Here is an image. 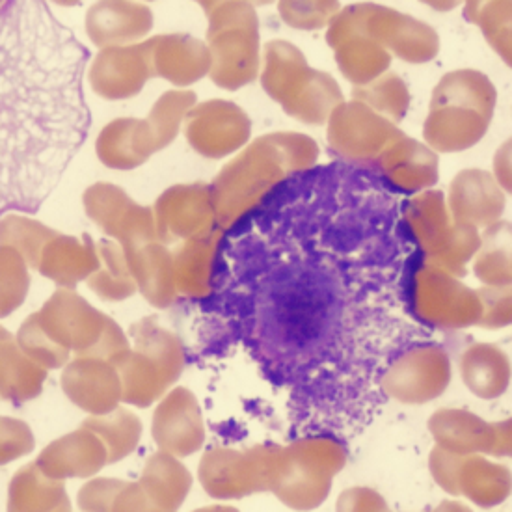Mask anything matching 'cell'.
Segmentation results:
<instances>
[{
	"instance_id": "cell-14",
	"label": "cell",
	"mask_w": 512,
	"mask_h": 512,
	"mask_svg": "<svg viewBox=\"0 0 512 512\" xmlns=\"http://www.w3.org/2000/svg\"><path fill=\"white\" fill-rule=\"evenodd\" d=\"M429 431L440 449L455 455L511 457V419L486 423L468 410L445 408L432 414Z\"/></svg>"
},
{
	"instance_id": "cell-8",
	"label": "cell",
	"mask_w": 512,
	"mask_h": 512,
	"mask_svg": "<svg viewBox=\"0 0 512 512\" xmlns=\"http://www.w3.org/2000/svg\"><path fill=\"white\" fill-rule=\"evenodd\" d=\"M403 220L427 263L457 278L466 274L468 261L481 246V235L451 216L442 192L427 190L405 203Z\"/></svg>"
},
{
	"instance_id": "cell-32",
	"label": "cell",
	"mask_w": 512,
	"mask_h": 512,
	"mask_svg": "<svg viewBox=\"0 0 512 512\" xmlns=\"http://www.w3.org/2000/svg\"><path fill=\"white\" fill-rule=\"evenodd\" d=\"M151 27L153 15L144 4H99L90 12V34L99 45L140 40Z\"/></svg>"
},
{
	"instance_id": "cell-25",
	"label": "cell",
	"mask_w": 512,
	"mask_h": 512,
	"mask_svg": "<svg viewBox=\"0 0 512 512\" xmlns=\"http://www.w3.org/2000/svg\"><path fill=\"white\" fill-rule=\"evenodd\" d=\"M92 192L103 202L97 203L94 215L90 216H94L105 231L116 235L125 248L159 241L151 209L136 205L125 192L114 187H97Z\"/></svg>"
},
{
	"instance_id": "cell-9",
	"label": "cell",
	"mask_w": 512,
	"mask_h": 512,
	"mask_svg": "<svg viewBox=\"0 0 512 512\" xmlns=\"http://www.w3.org/2000/svg\"><path fill=\"white\" fill-rule=\"evenodd\" d=\"M410 297L414 313L423 323L459 330L479 324L481 302L477 291L460 283L447 270L423 261L412 274Z\"/></svg>"
},
{
	"instance_id": "cell-31",
	"label": "cell",
	"mask_w": 512,
	"mask_h": 512,
	"mask_svg": "<svg viewBox=\"0 0 512 512\" xmlns=\"http://www.w3.org/2000/svg\"><path fill=\"white\" fill-rule=\"evenodd\" d=\"M157 151L146 120L110 123L99 138V157L114 168H135Z\"/></svg>"
},
{
	"instance_id": "cell-19",
	"label": "cell",
	"mask_w": 512,
	"mask_h": 512,
	"mask_svg": "<svg viewBox=\"0 0 512 512\" xmlns=\"http://www.w3.org/2000/svg\"><path fill=\"white\" fill-rule=\"evenodd\" d=\"M449 213L464 226L490 228L505 209V192L492 174L470 168L453 179L449 189Z\"/></svg>"
},
{
	"instance_id": "cell-36",
	"label": "cell",
	"mask_w": 512,
	"mask_h": 512,
	"mask_svg": "<svg viewBox=\"0 0 512 512\" xmlns=\"http://www.w3.org/2000/svg\"><path fill=\"white\" fill-rule=\"evenodd\" d=\"M386 49L410 64H425L440 51V40L434 28L397 14L386 40Z\"/></svg>"
},
{
	"instance_id": "cell-12",
	"label": "cell",
	"mask_w": 512,
	"mask_h": 512,
	"mask_svg": "<svg viewBox=\"0 0 512 512\" xmlns=\"http://www.w3.org/2000/svg\"><path fill=\"white\" fill-rule=\"evenodd\" d=\"M403 131L375 110L360 103H341L328 118V144L341 159L375 161L403 138Z\"/></svg>"
},
{
	"instance_id": "cell-6",
	"label": "cell",
	"mask_w": 512,
	"mask_h": 512,
	"mask_svg": "<svg viewBox=\"0 0 512 512\" xmlns=\"http://www.w3.org/2000/svg\"><path fill=\"white\" fill-rule=\"evenodd\" d=\"M135 349L114 362L122 382V401L136 408L157 403L181 377L185 349L176 334L162 328L153 317L133 324Z\"/></svg>"
},
{
	"instance_id": "cell-2",
	"label": "cell",
	"mask_w": 512,
	"mask_h": 512,
	"mask_svg": "<svg viewBox=\"0 0 512 512\" xmlns=\"http://www.w3.org/2000/svg\"><path fill=\"white\" fill-rule=\"evenodd\" d=\"M319 157L310 136L274 133L257 138L218 174L211 187L220 230H228L285 179L308 172Z\"/></svg>"
},
{
	"instance_id": "cell-43",
	"label": "cell",
	"mask_w": 512,
	"mask_h": 512,
	"mask_svg": "<svg viewBox=\"0 0 512 512\" xmlns=\"http://www.w3.org/2000/svg\"><path fill=\"white\" fill-rule=\"evenodd\" d=\"M481 302V319L477 326L498 330L511 324V289L509 287H483L477 291Z\"/></svg>"
},
{
	"instance_id": "cell-3",
	"label": "cell",
	"mask_w": 512,
	"mask_h": 512,
	"mask_svg": "<svg viewBox=\"0 0 512 512\" xmlns=\"http://www.w3.org/2000/svg\"><path fill=\"white\" fill-rule=\"evenodd\" d=\"M496 107V88L473 69L445 75L432 94L423 136L432 151L455 153L475 146L488 131Z\"/></svg>"
},
{
	"instance_id": "cell-7",
	"label": "cell",
	"mask_w": 512,
	"mask_h": 512,
	"mask_svg": "<svg viewBox=\"0 0 512 512\" xmlns=\"http://www.w3.org/2000/svg\"><path fill=\"white\" fill-rule=\"evenodd\" d=\"M202 6L209 15V75L220 88H243L259 71L256 12L246 2H203Z\"/></svg>"
},
{
	"instance_id": "cell-33",
	"label": "cell",
	"mask_w": 512,
	"mask_h": 512,
	"mask_svg": "<svg viewBox=\"0 0 512 512\" xmlns=\"http://www.w3.org/2000/svg\"><path fill=\"white\" fill-rule=\"evenodd\" d=\"M45 377V369L17 351L14 337L0 328V397L14 403L34 399Z\"/></svg>"
},
{
	"instance_id": "cell-35",
	"label": "cell",
	"mask_w": 512,
	"mask_h": 512,
	"mask_svg": "<svg viewBox=\"0 0 512 512\" xmlns=\"http://www.w3.org/2000/svg\"><path fill=\"white\" fill-rule=\"evenodd\" d=\"M473 272L486 287H509L511 283V224L496 222L486 228L477 250Z\"/></svg>"
},
{
	"instance_id": "cell-17",
	"label": "cell",
	"mask_w": 512,
	"mask_h": 512,
	"mask_svg": "<svg viewBox=\"0 0 512 512\" xmlns=\"http://www.w3.org/2000/svg\"><path fill=\"white\" fill-rule=\"evenodd\" d=\"M326 40L336 51L341 73L358 88L377 81L390 66L388 49L362 30L352 6L339 10V14L330 21Z\"/></svg>"
},
{
	"instance_id": "cell-37",
	"label": "cell",
	"mask_w": 512,
	"mask_h": 512,
	"mask_svg": "<svg viewBox=\"0 0 512 512\" xmlns=\"http://www.w3.org/2000/svg\"><path fill=\"white\" fill-rule=\"evenodd\" d=\"M352 95L354 101L364 103L391 123L401 122L405 118L410 103V94L405 82L393 73H384L377 81L354 88Z\"/></svg>"
},
{
	"instance_id": "cell-23",
	"label": "cell",
	"mask_w": 512,
	"mask_h": 512,
	"mask_svg": "<svg viewBox=\"0 0 512 512\" xmlns=\"http://www.w3.org/2000/svg\"><path fill=\"white\" fill-rule=\"evenodd\" d=\"M136 289L155 308H168L177 297L174 256L161 241L135 244L123 250Z\"/></svg>"
},
{
	"instance_id": "cell-22",
	"label": "cell",
	"mask_w": 512,
	"mask_h": 512,
	"mask_svg": "<svg viewBox=\"0 0 512 512\" xmlns=\"http://www.w3.org/2000/svg\"><path fill=\"white\" fill-rule=\"evenodd\" d=\"M153 77L177 86L198 82L211 69V53L203 41L187 34H166L146 41Z\"/></svg>"
},
{
	"instance_id": "cell-10",
	"label": "cell",
	"mask_w": 512,
	"mask_h": 512,
	"mask_svg": "<svg viewBox=\"0 0 512 512\" xmlns=\"http://www.w3.org/2000/svg\"><path fill=\"white\" fill-rule=\"evenodd\" d=\"M429 468L442 490L455 498H468L477 507L492 509L511 496L509 468L483 455H455L436 445L429 455Z\"/></svg>"
},
{
	"instance_id": "cell-38",
	"label": "cell",
	"mask_w": 512,
	"mask_h": 512,
	"mask_svg": "<svg viewBox=\"0 0 512 512\" xmlns=\"http://www.w3.org/2000/svg\"><path fill=\"white\" fill-rule=\"evenodd\" d=\"M194 105H196L194 92H168L155 103L146 122L155 140L157 151L174 142L181 123L187 118V114Z\"/></svg>"
},
{
	"instance_id": "cell-48",
	"label": "cell",
	"mask_w": 512,
	"mask_h": 512,
	"mask_svg": "<svg viewBox=\"0 0 512 512\" xmlns=\"http://www.w3.org/2000/svg\"><path fill=\"white\" fill-rule=\"evenodd\" d=\"M194 512H241L237 511L235 507L230 505H209V507H202V509H196Z\"/></svg>"
},
{
	"instance_id": "cell-46",
	"label": "cell",
	"mask_w": 512,
	"mask_h": 512,
	"mask_svg": "<svg viewBox=\"0 0 512 512\" xmlns=\"http://www.w3.org/2000/svg\"><path fill=\"white\" fill-rule=\"evenodd\" d=\"M110 512H168L144 492L140 483H123Z\"/></svg>"
},
{
	"instance_id": "cell-28",
	"label": "cell",
	"mask_w": 512,
	"mask_h": 512,
	"mask_svg": "<svg viewBox=\"0 0 512 512\" xmlns=\"http://www.w3.org/2000/svg\"><path fill=\"white\" fill-rule=\"evenodd\" d=\"M222 241V230L190 239L179 246L174 256L177 293L190 298H205L211 295L213 265L216 252Z\"/></svg>"
},
{
	"instance_id": "cell-20",
	"label": "cell",
	"mask_w": 512,
	"mask_h": 512,
	"mask_svg": "<svg viewBox=\"0 0 512 512\" xmlns=\"http://www.w3.org/2000/svg\"><path fill=\"white\" fill-rule=\"evenodd\" d=\"M62 386L75 405L94 416H105L122 401L120 375L114 365L101 358L81 356L69 364Z\"/></svg>"
},
{
	"instance_id": "cell-24",
	"label": "cell",
	"mask_w": 512,
	"mask_h": 512,
	"mask_svg": "<svg viewBox=\"0 0 512 512\" xmlns=\"http://www.w3.org/2000/svg\"><path fill=\"white\" fill-rule=\"evenodd\" d=\"M151 77L153 71L146 43L123 49H107L95 62V90L108 99H123L138 94Z\"/></svg>"
},
{
	"instance_id": "cell-44",
	"label": "cell",
	"mask_w": 512,
	"mask_h": 512,
	"mask_svg": "<svg viewBox=\"0 0 512 512\" xmlns=\"http://www.w3.org/2000/svg\"><path fill=\"white\" fill-rule=\"evenodd\" d=\"M125 481L118 479H94L82 486L77 503L82 512H110L112 503L122 490Z\"/></svg>"
},
{
	"instance_id": "cell-34",
	"label": "cell",
	"mask_w": 512,
	"mask_h": 512,
	"mask_svg": "<svg viewBox=\"0 0 512 512\" xmlns=\"http://www.w3.org/2000/svg\"><path fill=\"white\" fill-rule=\"evenodd\" d=\"M84 429L94 432L107 449L108 464L127 459L142 438V423L133 412L116 408L105 416H94L82 423Z\"/></svg>"
},
{
	"instance_id": "cell-40",
	"label": "cell",
	"mask_w": 512,
	"mask_h": 512,
	"mask_svg": "<svg viewBox=\"0 0 512 512\" xmlns=\"http://www.w3.org/2000/svg\"><path fill=\"white\" fill-rule=\"evenodd\" d=\"M101 244L105 252L107 270L99 272L94 280H90V285L94 287L95 293L105 300H125L136 291V283L131 276L125 254L122 248H116L112 243Z\"/></svg>"
},
{
	"instance_id": "cell-26",
	"label": "cell",
	"mask_w": 512,
	"mask_h": 512,
	"mask_svg": "<svg viewBox=\"0 0 512 512\" xmlns=\"http://www.w3.org/2000/svg\"><path fill=\"white\" fill-rule=\"evenodd\" d=\"M378 161L384 177L399 190L418 192L438 181L436 153L412 138H399Z\"/></svg>"
},
{
	"instance_id": "cell-1",
	"label": "cell",
	"mask_w": 512,
	"mask_h": 512,
	"mask_svg": "<svg viewBox=\"0 0 512 512\" xmlns=\"http://www.w3.org/2000/svg\"><path fill=\"white\" fill-rule=\"evenodd\" d=\"M90 51L51 4L0 2V220L40 213L81 151Z\"/></svg>"
},
{
	"instance_id": "cell-30",
	"label": "cell",
	"mask_w": 512,
	"mask_h": 512,
	"mask_svg": "<svg viewBox=\"0 0 512 512\" xmlns=\"http://www.w3.org/2000/svg\"><path fill=\"white\" fill-rule=\"evenodd\" d=\"M140 486L164 511L177 512L192 488V473L168 453H153L140 475Z\"/></svg>"
},
{
	"instance_id": "cell-16",
	"label": "cell",
	"mask_w": 512,
	"mask_h": 512,
	"mask_svg": "<svg viewBox=\"0 0 512 512\" xmlns=\"http://www.w3.org/2000/svg\"><path fill=\"white\" fill-rule=\"evenodd\" d=\"M185 120L190 146L209 159H222L243 148L252 133V122L243 108L220 99L192 108Z\"/></svg>"
},
{
	"instance_id": "cell-15",
	"label": "cell",
	"mask_w": 512,
	"mask_h": 512,
	"mask_svg": "<svg viewBox=\"0 0 512 512\" xmlns=\"http://www.w3.org/2000/svg\"><path fill=\"white\" fill-rule=\"evenodd\" d=\"M157 239L164 243L190 241L218 230L211 189L203 183L176 185L155 205Z\"/></svg>"
},
{
	"instance_id": "cell-11",
	"label": "cell",
	"mask_w": 512,
	"mask_h": 512,
	"mask_svg": "<svg viewBox=\"0 0 512 512\" xmlns=\"http://www.w3.org/2000/svg\"><path fill=\"white\" fill-rule=\"evenodd\" d=\"M274 445H256L246 451L230 447L209 449L198 466V477L207 496L243 499L269 490Z\"/></svg>"
},
{
	"instance_id": "cell-39",
	"label": "cell",
	"mask_w": 512,
	"mask_h": 512,
	"mask_svg": "<svg viewBox=\"0 0 512 512\" xmlns=\"http://www.w3.org/2000/svg\"><path fill=\"white\" fill-rule=\"evenodd\" d=\"M466 15L483 28L488 43L511 64V2H470Z\"/></svg>"
},
{
	"instance_id": "cell-18",
	"label": "cell",
	"mask_w": 512,
	"mask_h": 512,
	"mask_svg": "<svg viewBox=\"0 0 512 512\" xmlns=\"http://www.w3.org/2000/svg\"><path fill=\"white\" fill-rule=\"evenodd\" d=\"M153 440L162 453L185 459L205 444V423L198 399L187 388L168 391L155 408Z\"/></svg>"
},
{
	"instance_id": "cell-13",
	"label": "cell",
	"mask_w": 512,
	"mask_h": 512,
	"mask_svg": "<svg viewBox=\"0 0 512 512\" xmlns=\"http://www.w3.org/2000/svg\"><path fill=\"white\" fill-rule=\"evenodd\" d=\"M451 382V360L438 345H419L403 352L382 377L384 393L403 405H425L438 399Z\"/></svg>"
},
{
	"instance_id": "cell-5",
	"label": "cell",
	"mask_w": 512,
	"mask_h": 512,
	"mask_svg": "<svg viewBox=\"0 0 512 512\" xmlns=\"http://www.w3.org/2000/svg\"><path fill=\"white\" fill-rule=\"evenodd\" d=\"M265 92L300 122L323 125L343 103L337 82L323 71L311 69L300 49L287 41H270L263 69Z\"/></svg>"
},
{
	"instance_id": "cell-41",
	"label": "cell",
	"mask_w": 512,
	"mask_h": 512,
	"mask_svg": "<svg viewBox=\"0 0 512 512\" xmlns=\"http://www.w3.org/2000/svg\"><path fill=\"white\" fill-rule=\"evenodd\" d=\"M337 2H282L280 15L289 27L317 30L330 25L339 14Z\"/></svg>"
},
{
	"instance_id": "cell-45",
	"label": "cell",
	"mask_w": 512,
	"mask_h": 512,
	"mask_svg": "<svg viewBox=\"0 0 512 512\" xmlns=\"http://www.w3.org/2000/svg\"><path fill=\"white\" fill-rule=\"evenodd\" d=\"M336 512H391V509L377 490L352 486L337 498Z\"/></svg>"
},
{
	"instance_id": "cell-42",
	"label": "cell",
	"mask_w": 512,
	"mask_h": 512,
	"mask_svg": "<svg viewBox=\"0 0 512 512\" xmlns=\"http://www.w3.org/2000/svg\"><path fill=\"white\" fill-rule=\"evenodd\" d=\"M34 445V434L23 421L0 418V466L27 457Z\"/></svg>"
},
{
	"instance_id": "cell-27",
	"label": "cell",
	"mask_w": 512,
	"mask_h": 512,
	"mask_svg": "<svg viewBox=\"0 0 512 512\" xmlns=\"http://www.w3.org/2000/svg\"><path fill=\"white\" fill-rule=\"evenodd\" d=\"M466 388L481 399H498L511 384L509 356L490 343H475L460 358Z\"/></svg>"
},
{
	"instance_id": "cell-29",
	"label": "cell",
	"mask_w": 512,
	"mask_h": 512,
	"mask_svg": "<svg viewBox=\"0 0 512 512\" xmlns=\"http://www.w3.org/2000/svg\"><path fill=\"white\" fill-rule=\"evenodd\" d=\"M8 512H71V501L64 481L27 464L12 477L8 488Z\"/></svg>"
},
{
	"instance_id": "cell-47",
	"label": "cell",
	"mask_w": 512,
	"mask_h": 512,
	"mask_svg": "<svg viewBox=\"0 0 512 512\" xmlns=\"http://www.w3.org/2000/svg\"><path fill=\"white\" fill-rule=\"evenodd\" d=\"M494 168H496V177H494L496 183L501 189L511 192V142L503 144L499 149Z\"/></svg>"
},
{
	"instance_id": "cell-21",
	"label": "cell",
	"mask_w": 512,
	"mask_h": 512,
	"mask_svg": "<svg viewBox=\"0 0 512 512\" xmlns=\"http://www.w3.org/2000/svg\"><path fill=\"white\" fill-rule=\"evenodd\" d=\"M34 464L56 481L86 479L107 466V449L94 432L81 427L45 447Z\"/></svg>"
},
{
	"instance_id": "cell-4",
	"label": "cell",
	"mask_w": 512,
	"mask_h": 512,
	"mask_svg": "<svg viewBox=\"0 0 512 512\" xmlns=\"http://www.w3.org/2000/svg\"><path fill=\"white\" fill-rule=\"evenodd\" d=\"M345 464L347 449L336 438L315 436L274 445L269 492L293 511H313L330 496L334 477Z\"/></svg>"
}]
</instances>
